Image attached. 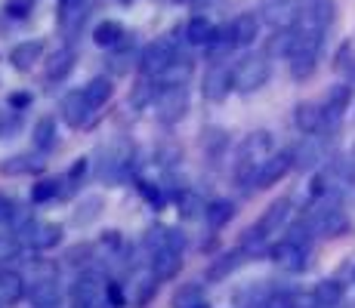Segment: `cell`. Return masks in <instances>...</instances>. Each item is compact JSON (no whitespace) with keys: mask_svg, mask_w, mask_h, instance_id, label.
I'll return each instance as SVG.
<instances>
[{"mask_svg":"<svg viewBox=\"0 0 355 308\" xmlns=\"http://www.w3.org/2000/svg\"><path fill=\"white\" fill-rule=\"evenodd\" d=\"M152 271H155V280H170L182 271V253L180 250H158L152 253Z\"/></svg>","mask_w":355,"mask_h":308,"instance_id":"obj_18","label":"cell"},{"mask_svg":"<svg viewBox=\"0 0 355 308\" xmlns=\"http://www.w3.org/2000/svg\"><path fill=\"white\" fill-rule=\"evenodd\" d=\"M226 145H229V133H226L223 127H207V129H204V136H201V148H204V154H207L210 161L226 152Z\"/></svg>","mask_w":355,"mask_h":308,"instance_id":"obj_28","label":"cell"},{"mask_svg":"<svg viewBox=\"0 0 355 308\" xmlns=\"http://www.w3.org/2000/svg\"><path fill=\"white\" fill-rule=\"evenodd\" d=\"M74 308H112L108 305V278L102 271H84L71 290Z\"/></svg>","mask_w":355,"mask_h":308,"instance_id":"obj_2","label":"cell"},{"mask_svg":"<svg viewBox=\"0 0 355 308\" xmlns=\"http://www.w3.org/2000/svg\"><path fill=\"white\" fill-rule=\"evenodd\" d=\"M180 56V50H176V44L170 37H161V40H152V44L146 46V50L139 53V71L142 74H152V78H158V74L167 71V65Z\"/></svg>","mask_w":355,"mask_h":308,"instance_id":"obj_4","label":"cell"},{"mask_svg":"<svg viewBox=\"0 0 355 308\" xmlns=\"http://www.w3.org/2000/svg\"><path fill=\"white\" fill-rule=\"evenodd\" d=\"M112 93H114V87H112V80H108V78H93L90 84L84 87L87 102H90V105L96 108V111H99L102 105H105L108 99H112Z\"/></svg>","mask_w":355,"mask_h":308,"instance_id":"obj_31","label":"cell"},{"mask_svg":"<svg viewBox=\"0 0 355 308\" xmlns=\"http://www.w3.org/2000/svg\"><path fill=\"white\" fill-rule=\"evenodd\" d=\"M84 173H87V157H80V161L71 167V173L62 179L59 194H74V191H78V185H80V179H84Z\"/></svg>","mask_w":355,"mask_h":308,"instance_id":"obj_42","label":"cell"},{"mask_svg":"<svg viewBox=\"0 0 355 308\" xmlns=\"http://www.w3.org/2000/svg\"><path fill=\"white\" fill-rule=\"evenodd\" d=\"M142 246L148 253H158V250H167V225H152L142 237Z\"/></svg>","mask_w":355,"mask_h":308,"instance_id":"obj_41","label":"cell"},{"mask_svg":"<svg viewBox=\"0 0 355 308\" xmlns=\"http://www.w3.org/2000/svg\"><path fill=\"white\" fill-rule=\"evenodd\" d=\"M235 50V40H232V31H216V37L207 44V59L214 62V65H223V59L229 56V53Z\"/></svg>","mask_w":355,"mask_h":308,"instance_id":"obj_34","label":"cell"},{"mask_svg":"<svg viewBox=\"0 0 355 308\" xmlns=\"http://www.w3.org/2000/svg\"><path fill=\"white\" fill-rule=\"evenodd\" d=\"M291 167H293V157H291V152L269 154L263 163H259L254 185H257V188H272V185H275V182H282L284 176L291 173Z\"/></svg>","mask_w":355,"mask_h":308,"instance_id":"obj_10","label":"cell"},{"mask_svg":"<svg viewBox=\"0 0 355 308\" xmlns=\"http://www.w3.org/2000/svg\"><path fill=\"white\" fill-rule=\"evenodd\" d=\"M263 19L275 31H291L300 25V3H293V0H263Z\"/></svg>","mask_w":355,"mask_h":308,"instance_id":"obj_6","label":"cell"},{"mask_svg":"<svg viewBox=\"0 0 355 308\" xmlns=\"http://www.w3.org/2000/svg\"><path fill=\"white\" fill-rule=\"evenodd\" d=\"M232 90H235V84H232V68L210 65L207 74H204V80H201V96L207 102H223Z\"/></svg>","mask_w":355,"mask_h":308,"instance_id":"obj_8","label":"cell"},{"mask_svg":"<svg viewBox=\"0 0 355 308\" xmlns=\"http://www.w3.org/2000/svg\"><path fill=\"white\" fill-rule=\"evenodd\" d=\"M0 275H3V271H0Z\"/></svg>","mask_w":355,"mask_h":308,"instance_id":"obj_60","label":"cell"},{"mask_svg":"<svg viewBox=\"0 0 355 308\" xmlns=\"http://www.w3.org/2000/svg\"><path fill=\"white\" fill-rule=\"evenodd\" d=\"M74 50L71 46H62V50H56V53H50L44 62V74H46V80H53V84H59V80H65L68 74L74 71Z\"/></svg>","mask_w":355,"mask_h":308,"instance_id":"obj_16","label":"cell"},{"mask_svg":"<svg viewBox=\"0 0 355 308\" xmlns=\"http://www.w3.org/2000/svg\"><path fill=\"white\" fill-rule=\"evenodd\" d=\"M288 65H291V74H293V78H297V80H306V78H312V74H315L318 56H291Z\"/></svg>","mask_w":355,"mask_h":308,"instance_id":"obj_39","label":"cell"},{"mask_svg":"<svg viewBox=\"0 0 355 308\" xmlns=\"http://www.w3.org/2000/svg\"><path fill=\"white\" fill-rule=\"evenodd\" d=\"M22 296H25V280L16 271H3L0 275V308L16 305Z\"/></svg>","mask_w":355,"mask_h":308,"instance_id":"obj_26","label":"cell"},{"mask_svg":"<svg viewBox=\"0 0 355 308\" xmlns=\"http://www.w3.org/2000/svg\"><path fill=\"white\" fill-rule=\"evenodd\" d=\"M59 188H62V179H40V182L31 188V201H34V203L53 201V197H59Z\"/></svg>","mask_w":355,"mask_h":308,"instance_id":"obj_40","label":"cell"},{"mask_svg":"<svg viewBox=\"0 0 355 308\" xmlns=\"http://www.w3.org/2000/svg\"><path fill=\"white\" fill-rule=\"evenodd\" d=\"M25 237H28V244L34 246V250L46 253L56 244H62V225L59 222H34L31 228L25 231Z\"/></svg>","mask_w":355,"mask_h":308,"instance_id":"obj_15","label":"cell"},{"mask_svg":"<svg viewBox=\"0 0 355 308\" xmlns=\"http://www.w3.org/2000/svg\"><path fill=\"white\" fill-rule=\"evenodd\" d=\"M170 3H180V0H170Z\"/></svg>","mask_w":355,"mask_h":308,"instance_id":"obj_58","label":"cell"},{"mask_svg":"<svg viewBox=\"0 0 355 308\" xmlns=\"http://www.w3.org/2000/svg\"><path fill=\"white\" fill-rule=\"evenodd\" d=\"M34 148H40V152H50L53 145H56V120L53 118H40L34 123Z\"/></svg>","mask_w":355,"mask_h":308,"instance_id":"obj_32","label":"cell"},{"mask_svg":"<svg viewBox=\"0 0 355 308\" xmlns=\"http://www.w3.org/2000/svg\"><path fill=\"white\" fill-rule=\"evenodd\" d=\"M6 31V22H3V19H0V34H3Z\"/></svg>","mask_w":355,"mask_h":308,"instance_id":"obj_55","label":"cell"},{"mask_svg":"<svg viewBox=\"0 0 355 308\" xmlns=\"http://www.w3.org/2000/svg\"><path fill=\"white\" fill-rule=\"evenodd\" d=\"M229 31H232L235 46H250L259 37V19L254 16V12H241V16L232 19Z\"/></svg>","mask_w":355,"mask_h":308,"instance_id":"obj_21","label":"cell"},{"mask_svg":"<svg viewBox=\"0 0 355 308\" xmlns=\"http://www.w3.org/2000/svg\"><path fill=\"white\" fill-rule=\"evenodd\" d=\"M155 105L161 123H180L189 111V87H161Z\"/></svg>","mask_w":355,"mask_h":308,"instance_id":"obj_5","label":"cell"},{"mask_svg":"<svg viewBox=\"0 0 355 308\" xmlns=\"http://www.w3.org/2000/svg\"><path fill=\"white\" fill-rule=\"evenodd\" d=\"M315 308H334V305H318V302H315Z\"/></svg>","mask_w":355,"mask_h":308,"instance_id":"obj_56","label":"cell"},{"mask_svg":"<svg viewBox=\"0 0 355 308\" xmlns=\"http://www.w3.org/2000/svg\"><path fill=\"white\" fill-rule=\"evenodd\" d=\"M272 74V65H269V56L266 53H250L232 68V84H235L238 93H257L259 87H266Z\"/></svg>","mask_w":355,"mask_h":308,"instance_id":"obj_1","label":"cell"},{"mask_svg":"<svg viewBox=\"0 0 355 308\" xmlns=\"http://www.w3.org/2000/svg\"><path fill=\"white\" fill-rule=\"evenodd\" d=\"M40 56H44V40H22L19 46H12L10 62L16 71H28L34 62H40Z\"/></svg>","mask_w":355,"mask_h":308,"instance_id":"obj_22","label":"cell"},{"mask_svg":"<svg viewBox=\"0 0 355 308\" xmlns=\"http://www.w3.org/2000/svg\"><path fill=\"white\" fill-rule=\"evenodd\" d=\"M216 31H220V28H216L207 16H192L186 22V40H189V44H195V46H207L210 40L216 37Z\"/></svg>","mask_w":355,"mask_h":308,"instance_id":"obj_24","label":"cell"},{"mask_svg":"<svg viewBox=\"0 0 355 308\" xmlns=\"http://www.w3.org/2000/svg\"><path fill=\"white\" fill-rule=\"evenodd\" d=\"M12 213H16V203H12L6 194H0V222H10Z\"/></svg>","mask_w":355,"mask_h":308,"instance_id":"obj_54","label":"cell"},{"mask_svg":"<svg viewBox=\"0 0 355 308\" xmlns=\"http://www.w3.org/2000/svg\"><path fill=\"white\" fill-rule=\"evenodd\" d=\"M158 93H161L158 78H152V74H139V78H136V84L130 87V105L139 111V108L152 105V102L158 99Z\"/></svg>","mask_w":355,"mask_h":308,"instance_id":"obj_19","label":"cell"},{"mask_svg":"<svg viewBox=\"0 0 355 308\" xmlns=\"http://www.w3.org/2000/svg\"><path fill=\"white\" fill-rule=\"evenodd\" d=\"M133 62H139V53H133V50H121V53H112V56L105 59V68L112 74H127L130 68H133Z\"/></svg>","mask_w":355,"mask_h":308,"instance_id":"obj_37","label":"cell"},{"mask_svg":"<svg viewBox=\"0 0 355 308\" xmlns=\"http://www.w3.org/2000/svg\"><path fill=\"white\" fill-rule=\"evenodd\" d=\"M337 19V3L334 0H300V22L327 28Z\"/></svg>","mask_w":355,"mask_h":308,"instance_id":"obj_11","label":"cell"},{"mask_svg":"<svg viewBox=\"0 0 355 308\" xmlns=\"http://www.w3.org/2000/svg\"><path fill=\"white\" fill-rule=\"evenodd\" d=\"M28 299L34 308H59V287H56V278H37L28 290Z\"/></svg>","mask_w":355,"mask_h":308,"instance_id":"obj_20","label":"cell"},{"mask_svg":"<svg viewBox=\"0 0 355 308\" xmlns=\"http://www.w3.org/2000/svg\"><path fill=\"white\" fill-rule=\"evenodd\" d=\"M176 210H180L182 219H198L207 213V203L201 201L198 191H180V194H176Z\"/></svg>","mask_w":355,"mask_h":308,"instance_id":"obj_29","label":"cell"},{"mask_svg":"<svg viewBox=\"0 0 355 308\" xmlns=\"http://www.w3.org/2000/svg\"><path fill=\"white\" fill-rule=\"evenodd\" d=\"M195 308H207V302H201V305H195Z\"/></svg>","mask_w":355,"mask_h":308,"instance_id":"obj_57","label":"cell"},{"mask_svg":"<svg viewBox=\"0 0 355 308\" xmlns=\"http://www.w3.org/2000/svg\"><path fill=\"white\" fill-rule=\"evenodd\" d=\"M312 296H315L318 305H334V308H337L340 302H343V284H340V280H334V278H327V280H322V284L315 287V293H312Z\"/></svg>","mask_w":355,"mask_h":308,"instance_id":"obj_33","label":"cell"},{"mask_svg":"<svg viewBox=\"0 0 355 308\" xmlns=\"http://www.w3.org/2000/svg\"><path fill=\"white\" fill-rule=\"evenodd\" d=\"M306 222L312 225V231L322 237H340L349 231V219H346V213L340 210L337 201H324L322 207H315V213H312Z\"/></svg>","mask_w":355,"mask_h":308,"instance_id":"obj_3","label":"cell"},{"mask_svg":"<svg viewBox=\"0 0 355 308\" xmlns=\"http://www.w3.org/2000/svg\"><path fill=\"white\" fill-rule=\"evenodd\" d=\"M293 123H297L300 133H322L327 127V114L315 102H300V105L293 108Z\"/></svg>","mask_w":355,"mask_h":308,"instance_id":"obj_14","label":"cell"},{"mask_svg":"<svg viewBox=\"0 0 355 308\" xmlns=\"http://www.w3.org/2000/svg\"><path fill=\"white\" fill-rule=\"evenodd\" d=\"M19 256V237L0 235V259H16Z\"/></svg>","mask_w":355,"mask_h":308,"instance_id":"obj_46","label":"cell"},{"mask_svg":"<svg viewBox=\"0 0 355 308\" xmlns=\"http://www.w3.org/2000/svg\"><path fill=\"white\" fill-rule=\"evenodd\" d=\"M93 40H96L99 46H118L121 40H124V25L114 22V19H105V22H99L96 28H93Z\"/></svg>","mask_w":355,"mask_h":308,"instance_id":"obj_30","label":"cell"},{"mask_svg":"<svg viewBox=\"0 0 355 308\" xmlns=\"http://www.w3.org/2000/svg\"><path fill=\"white\" fill-rule=\"evenodd\" d=\"M22 129V111H0V139H10Z\"/></svg>","mask_w":355,"mask_h":308,"instance_id":"obj_43","label":"cell"},{"mask_svg":"<svg viewBox=\"0 0 355 308\" xmlns=\"http://www.w3.org/2000/svg\"><path fill=\"white\" fill-rule=\"evenodd\" d=\"M241 259H244V250H235V253H226V256L220 259V262H214L207 269V280H223L226 275H232V271L241 265Z\"/></svg>","mask_w":355,"mask_h":308,"instance_id":"obj_36","label":"cell"},{"mask_svg":"<svg viewBox=\"0 0 355 308\" xmlns=\"http://www.w3.org/2000/svg\"><path fill=\"white\" fill-rule=\"evenodd\" d=\"M349 99H352V87L349 84H334L331 90H327L324 102H322V108H324V114H327V127L340 120V114L346 111Z\"/></svg>","mask_w":355,"mask_h":308,"instance_id":"obj_17","label":"cell"},{"mask_svg":"<svg viewBox=\"0 0 355 308\" xmlns=\"http://www.w3.org/2000/svg\"><path fill=\"white\" fill-rule=\"evenodd\" d=\"M124 3H130V0H124Z\"/></svg>","mask_w":355,"mask_h":308,"instance_id":"obj_59","label":"cell"},{"mask_svg":"<svg viewBox=\"0 0 355 308\" xmlns=\"http://www.w3.org/2000/svg\"><path fill=\"white\" fill-rule=\"evenodd\" d=\"M334 71L343 74L346 84H355V46L352 44H343L334 56Z\"/></svg>","mask_w":355,"mask_h":308,"instance_id":"obj_35","label":"cell"},{"mask_svg":"<svg viewBox=\"0 0 355 308\" xmlns=\"http://www.w3.org/2000/svg\"><path fill=\"white\" fill-rule=\"evenodd\" d=\"M269 256H272V262H275L278 269H284V271H303L306 265H309V246L293 244V241L284 237L282 244L272 246Z\"/></svg>","mask_w":355,"mask_h":308,"instance_id":"obj_7","label":"cell"},{"mask_svg":"<svg viewBox=\"0 0 355 308\" xmlns=\"http://www.w3.org/2000/svg\"><path fill=\"white\" fill-rule=\"evenodd\" d=\"M44 154L46 152H40V148H34L31 154H16L0 163V170H3L6 176H37V173H44V167H46Z\"/></svg>","mask_w":355,"mask_h":308,"instance_id":"obj_13","label":"cell"},{"mask_svg":"<svg viewBox=\"0 0 355 308\" xmlns=\"http://www.w3.org/2000/svg\"><path fill=\"white\" fill-rule=\"evenodd\" d=\"M31 105V96L28 93H10V108L12 111H22V108Z\"/></svg>","mask_w":355,"mask_h":308,"instance_id":"obj_53","label":"cell"},{"mask_svg":"<svg viewBox=\"0 0 355 308\" xmlns=\"http://www.w3.org/2000/svg\"><path fill=\"white\" fill-rule=\"evenodd\" d=\"M139 194H146L152 203H161V201H164L161 191H158V185H155V182H146V179L139 182Z\"/></svg>","mask_w":355,"mask_h":308,"instance_id":"obj_52","label":"cell"},{"mask_svg":"<svg viewBox=\"0 0 355 308\" xmlns=\"http://www.w3.org/2000/svg\"><path fill=\"white\" fill-rule=\"evenodd\" d=\"M59 111H62V120L68 123V127H84V123L90 120V114L96 111V108L87 102L84 90H78V93H68V96H65L62 105H59Z\"/></svg>","mask_w":355,"mask_h":308,"instance_id":"obj_12","label":"cell"},{"mask_svg":"<svg viewBox=\"0 0 355 308\" xmlns=\"http://www.w3.org/2000/svg\"><path fill=\"white\" fill-rule=\"evenodd\" d=\"M293 167L297 170H315L324 161V139L318 133H306V139H300L293 145Z\"/></svg>","mask_w":355,"mask_h":308,"instance_id":"obj_9","label":"cell"},{"mask_svg":"<svg viewBox=\"0 0 355 308\" xmlns=\"http://www.w3.org/2000/svg\"><path fill=\"white\" fill-rule=\"evenodd\" d=\"M84 256H93V246L90 244H78V246H71V250H68V265H80V262H87Z\"/></svg>","mask_w":355,"mask_h":308,"instance_id":"obj_48","label":"cell"},{"mask_svg":"<svg viewBox=\"0 0 355 308\" xmlns=\"http://www.w3.org/2000/svg\"><path fill=\"white\" fill-rule=\"evenodd\" d=\"M31 3H34V0H31Z\"/></svg>","mask_w":355,"mask_h":308,"instance_id":"obj_61","label":"cell"},{"mask_svg":"<svg viewBox=\"0 0 355 308\" xmlns=\"http://www.w3.org/2000/svg\"><path fill=\"white\" fill-rule=\"evenodd\" d=\"M108 305L124 308V287H121L118 280H108Z\"/></svg>","mask_w":355,"mask_h":308,"instance_id":"obj_49","label":"cell"},{"mask_svg":"<svg viewBox=\"0 0 355 308\" xmlns=\"http://www.w3.org/2000/svg\"><path fill=\"white\" fill-rule=\"evenodd\" d=\"M189 80H192V62H186L182 56H176L167 65V71L158 74L161 87H189Z\"/></svg>","mask_w":355,"mask_h":308,"instance_id":"obj_25","label":"cell"},{"mask_svg":"<svg viewBox=\"0 0 355 308\" xmlns=\"http://www.w3.org/2000/svg\"><path fill=\"white\" fill-rule=\"evenodd\" d=\"M288 216H291V201H288V197H282V201H275V203H269V207H266V213L259 216L257 228L266 231V235H272L275 228H282V225L288 222Z\"/></svg>","mask_w":355,"mask_h":308,"instance_id":"obj_23","label":"cell"},{"mask_svg":"<svg viewBox=\"0 0 355 308\" xmlns=\"http://www.w3.org/2000/svg\"><path fill=\"white\" fill-rule=\"evenodd\" d=\"M102 207H105V201H102V197H90V201L80 203V210L74 213V219H78L80 225H87L90 219H96V216L102 213Z\"/></svg>","mask_w":355,"mask_h":308,"instance_id":"obj_44","label":"cell"},{"mask_svg":"<svg viewBox=\"0 0 355 308\" xmlns=\"http://www.w3.org/2000/svg\"><path fill=\"white\" fill-rule=\"evenodd\" d=\"M201 302H204V290L198 284L180 287V290H176V296H173V308H195Z\"/></svg>","mask_w":355,"mask_h":308,"instance_id":"obj_38","label":"cell"},{"mask_svg":"<svg viewBox=\"0 0 355 308\" xmlns=\"http://www.w3.org/2000/svg\"><path fill=\"white\" fill-rule=\"evenodd\" d=\"M204 216H207V225H210V228L220 231V228H226L232 219H235V203H232V201H223V197H220V201H210V203H207V213H204Z\"/></svg>","mask_w":355,"mask_h":308,"instance_id":"obj_27","label":"cell"},{"mask_svg":"<svg viewBox=\"0 0 355 308\" xmlns=\"http://www.w3.org/2000/svg\"><path fill=\"white\" fill-rule=\"evenodd\" d=\"M28 10H31V0H10L6 3V16L10 19H28Z\"/></svg>","mask_w":355,"mask_h":308,"instance_id":"obj_47","label":"cell"},{"mask_svg":"<svg viewBox=\"0 0 355 308\" xmlns=\"http://www.w3.org/2000/svg\"><path fill=\"white\" fill-rule=\"evenodd\" d=\"M121 244H124V237H121V231H114V228L102 231V246H105V250L118 253V250H121Z\"/></svg>","mask_w":355,"mask_h":308,"instance_id":"obj_50","label":"cell"},{"mask_svg":"<svg viewBox=\"0 0 355 308\" xmlns=\"http://www.w3.org/2000/svg\"><path fill=\"white\" fill-rule=\"evenodd\" d=\"M263 308H297V299H293V293L275 290L263 299Z\"/></svg>","mask_w":355,"mask_h":308,"instance_id":"obj_45","label":"cell"},{"mask_svg":"<svg viewBox=\"0 0 355 308\" xmlns=\"http://www.w3.org/2000/svg\"><path fill=\"white\" fill-rule=\"evenodd\" d=\"M167 246L170 250H186V235H182L180 228H167Z\"/></svg>","mask_w":355,"mask_h":308,"instance_id":"obj_51","label":"cell"}]
</instances>
